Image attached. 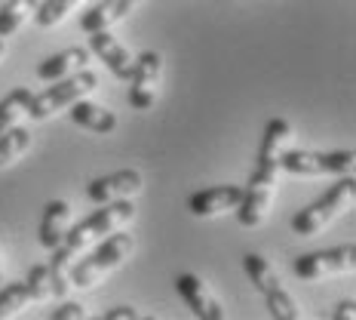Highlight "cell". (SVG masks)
I'll use <instances>...</instances> for the list:
<instances>
[{
	"label": "cell",
	"instance_id": "1",
	"mask_svg": "<svg viewBox=\"0 0 356 320\" xmlns=\"http://www.w3.org/2000/svg\"><path fill=\"white\" fill-rule=\"evenodd\" d=\"M277 173H280V154L258 148L255 169H252L246 188H243V200L236 206V222L243 228H258L267 219L273 191H277Z\"/></svg>",
	"mask_w": 356,
	"mask_h": 320
},
{
	"label": "cell",
	"instance_id": "2",
	"mask_svg": "<svg viewBox=\"0 0 356 320\" xmlns=\"http://www.w3.org/2000/svg\"><path fill=\"white\" fill-rule=\"evenodd\" d=\"M353 197H356V178L350 173H344L320 200H314L310 206H304V210L292 215V231L298 237L320 234L335 215H341L353 204Z\"/></svg>",
	"mask_w": 356,
	"mask_h": 320
},
{
	"label": "cell",
	"instance_id": "3",
	"mask_svg": "<svg viewBox=\"0 0 356 320\" xmlns=\"http://www.w3.org/2000/svg\"><path fill=\"white\" fill-rule=\"evenodd\" d=\"M92 89H99V74L89 68H80L62 80H53L43 93H37L31 99V105H28V114H31L34 121H49L58 111H68L74 102L89 96Z\"/></svg>",
	"mask_w": 356,
	"mask_h": 320
},
{
	"label": "cell",
	"instance_id": "4",
	"mask_svg": "<svg viewBox=\"0 0 356 320\" xmlns=\"http://www.w3.org/2000/svg\"><path fill=\"white\" fill-rule=\"evenodd\" d=\"M136 247V241H132V234L126 231H111L108 237H102V243L92 250V256L83 259V262H74L71 268V284L86 289V287H95L105 274H111L114 268H120L126 262V256L132 252Z\"/></svg>",
	"mask_w": 356,
	"mask_h": 320
},
{
	"label": "cell",
	"instance_id": "5",
	"mask_svg": "<svg viewBox=\"0 0 356 320\" xmlns=\"http://www.w3.org/2000/svg\"><path fill=\"white\" fill-rule=\"evenodd\" d=\"M132 219H136L132 197L114 200V204H102V210H95L92 215H86L83 222H77L74 228H68L62 243L71 247L74 252H80V250H86L89 243H95V241H102V237H108L111 231H117V228H126Z\"/></svg>",
	"mask_w": 356,
	"mask_h": 320
},
{
	"label": "cell",
	"instance_id": "6",
	"mask_svg": "<svg viewBox=\"0 0 356 320\" xmlns=\"http://www.w3.org/2000/svg\"><path fill=\"white\" fill-rule=\"evenodd\" d=\"M243 271L249 274V280L255 284V289L264 296L270 317H277V320H298L301 317L298 302L292 299V293L283 287V280L277 277V271H273L264 256L246 252V256H243Z\"/></svg>",
	"mask_w": 356,
	"mask_h": 320
},
{
	"label": "cell",
	"instance_id": "7",
	"mask_svg": "<svg viewBox=\"0 0 356 320\" xmlns=\"http://www.w3.org/2000/svg\"><path fill=\"white\" fill-rule=\"evenodd\" d=\"M353 151H304V148L280 151V169L292 176H344L353 169Z\"/></svg>",
	"mask_w": 356,
	"mask_h": 320
},
{
	"label": "cell",
	"instance_id": "8",
	"mask_svg": "<svg viewBox=\"0 0 356 320\" xmlns=\"http://www.w3.org/2000/svg\"><path fill=\"white\" fill-rule=\"evenodd\" d=\"M163 80V56L154 49H145L138 59H132V74H129V108L132 111H151L160 93Z\"/></svg>",
	"mask_w": 356,
	"mask_h": 320
},
{
	"label": "cell",
	"instance_id": "9",
	"mask_svg": "<svg viewBox=\"0 0 356 320\" xmlns=\"http://www.w3.org/2000/svg\"><path fill=\"white\" fill-rule=\"evenodd\" d=\"M292 268L301 280H320V277H329V274L353 271L356 268V243H344V247H332V250H320V252H307V256L295 259Z\"/></svg>",
	"mask_w": 356,
	"mask_h": 320
},
{
	"label": "cell",
	"instance_id": "10",
	"mask_svg": "<svg viewBox=\"0 0 356 320\" xmlns=\"http://www.w3.org/2000/svg\"><path fill=\"white\" fill-rule=\"evenodd\" d=\"M145 178L138 169H117L111 176H102V178H92L86 188V197L92 200L95 206L102 204H114V200H129L142 191Z\"/></svg>",
	"mask_w": 356,
	"mask_h": 320
},
{
	"label": "cell",
	"instance_id": "11",
	"mask_svg": "<svg viewBox=\"0 0 356 320\" xmlns=\"http://www.w3.org/2000/svg\"><path fill=\"white\" fill-rule=\"evenodd\" d=\"M175 293L188 302V308L194 311L200 320H225V308L218 305V299L212 296V289L197 277V274L184 271L175 277Z\"/></svg>",
	"mask_w": 356,
	"mask_h": 320
},
{
	"label": "cell",
	"instance_id": "12",
	"mask_svg": "<svg viewBox=\"0 0 356 320\" xmlns=\"http://www.w3.org/2000/svg\"><path fill=\"white\" fill-rule=\"evenodd\" d=\"M243 200V185H215V188H203L197 195H191L188 210L197 219H212L227 210H236Z\"/></svg>",
	"mask_w": 356,
	"mask_h": 320
},
{
	"label": "cell",
	"instance_id": "13",
	"mask_svg": "<svg viewBox=\"0 0 356 320\" xmlns=\"http://www.w3.org/2000/svg\"><path fill=\"white\" fill-rule=\"evenodd\" d=\"M89 53L99 56L117 80H129V74H132V56H129V49H126L114 34L92 31V34H89Z\"/></svg>",
	"mask_w": 356,
	"mask_h": 320
},
{
	"label": "cell",
	"instance_id": "14",
	"mask_svg": "<svg viewBox=\"0 0 356 320\" xmlns=\"http://www.w3.org/2000/svg\"><path fill=\"white\" fill-rule=\"evenodd\" d=\"M89 56H92V53H89V49H83V47L62 49V53H56V56L43 59V62L37 65V77H40L43 84H53V80H62V77H68V74H74V71L86 68Z\"/></svg>",
	"mask_w": 356,
	"mask_h": 320
},
{
	"label": "cell",
	"instance_id": "15",
	"mask_svg": "<svg viewBox=\"0 0 356 320\" xmlns=\"http://www.w3.org/2000/svg\"><path fill=\"white\" fill-rule=\"evenodd\" d=\"M68 117L71 123L83 126L89 132H102V136H108V132L117 130V114L105 105H95V102H86V99H77L74 105L68 108Z\"/></svg>",
	"mask_w": 356,
	"mask_h": 320
},
{
	"label": "cell",
	"instance_id": "16",
	"mask_svg": "<svg viewBox=\"0 0 356 320\" xmlns=\"http://www.w3.org/2000/svg\"><path fill=\"white\" fill-rule=\"evenodd\" d=\"M71 222V204L68 200H49L43 206V219H40V247L53 250L65 241V231H68Z\"/></svg>",
	"mask_w": 356,
	"mask_h": 320
},
{
	"label": "cell",
	"instance_id": "17",
	"mask_svg": "<svg viewBox=\"0 0 356 320\" xmlns=\"http://www.w3.org/2000/svg\"><path fill=\"white\" fill-rule=\"evenodd\" d=\"M49 252H53L49 262H47V268H49V289H53L56 299H68V293L74 289L71 268H74V262H77V259H74L77 252H74L71 247H65V243H58V247H53Z\"/></svg>",
	"mask_w": 356,
	"mask_h": 320
},
{
	"label": "cell",
	"instance_id": "18",
	"mask_svg": "<svg viewBox=\"0 0 356 320\" xmlns=\"http://www.w3.org/2000/svg\"><path fill=\"white\" fill-rule=\"evenodd\" d=\"M129 6L123 3V0H102L99 6H92L89 13H83V19H80V28H83L86 34L92 31H108L111 25H117V22H123L129 16Z\"/></svg>",
	"mask_w": 356,
	"mask_h": 320
},
{
	"label": "cell",
	"instance_id": "19",
	"mask_svg": "<svg viewBox=\"0 0 356 320\" xmlns=\"http://www.w3.org/2000/svg\"><path fill=\"white\" fill-rule=\"evenodd\" d=\"M37 6H40V0H6V3L0 6V37L16 34L37 13Z\"/></svg>",
	"mask_w": 356,
	"mask_h": 320
},
{
	"label": "cell",
	"instance_id": "20",
	"mask_svg": "<svg viewBox=\"0 0 356 320\" xmlns=\"http://www.w3.org/2000/svg\"><path fill=\"white\" fill-rule=\"evenodd\" d=\"M34 93L28 86H16L0 99V132H6L10 126L19 123L22 114H28V105H31Z\"/></svg>",
	"mask_w": 356,
	"mask_h": 320
},
{
	"label": "cell",
	"instance_id": "21",
	"mask_svg": "<svg viewBox=\"0 0 356 320\" xmlns=\"http://www.w3.org/2000/svg\"><path fill=\"white\" fill-rule=\"evenodd\" d=\"M28 148H31V132L25 126H10L6 132H0V169L16 163Z\"/></svg>",
	"mask_w": 356,
	"mask_h": 320
},
{
	"label": "cell",
	"instance_id": "22",
	"mask_svg": "<svg viewBox=\"0 0 356 320\" xmlns=\"http://www.w3.org/2000/svg\"><path fill=\"white\" fill-rule=\"evenodd\" d=\"M77 3L80 0H40V6H37V13H34V22L40 28H53L62 19H68V13H74Z\"/></svg>",
	"mask_w": 356,
	"mask_h": 320
},
{
	"label": "cell",
	"instance_id": "23",
	"mask_svg": "<svg viewBox=\"0 0 356 320\" xmlns=\"http://www.w3.org/2000/svg\"><path fill=\"white\" fill-rule=\"evenodd\" d=\"M28 302H31V296H28L25 280H19V284H6V287H0V320L19 314V311L25 308Z\"/></svg>",
	"mask_w": 356,
	"mask_h": 320
},
{
	"label": "cell",
	"instance_id": "24",
	"mask_svg": "<svg viewBox=\"0 0 356 320\" xmlns=\"http://www.w3.org/2000/svg\"><path fill=\"white\" fill-rule=\"evenodd\" d=\"M25 287H28L31 302L49 299V296H53V289H49V268L47 265H34L31 271H28V277H25Z\"/></svg>",
	"mask_w": 356,
	"mask_h": 320
},
{
	"label": "cell",
	"instance_id": "25",
	"mask_svg": "<svg viewBox=\"0 0 356 320\" xmlns=\"http://www.w3.org/2000/svg\"><path fill=\"white\" fill-rule=\"evenodd\" d=\"M83 317H86V308L80 302H62L49 314V320H83Z\"/></svg>",
	"mask_w": 356,
	"mask_h": 320
},
{
	"label": "cell",
	"instance_id": "26",
	"mask_svg": "<svg viewBox=\"0 0 356 320\" xmlns=\"http://www.w3.org/2000/svg\"><path fill=\"white\" fill-rule=\"evenodd\" d=\"M142 314H138L132 305H117V308H108L105 311V320H138Z\"/></svg>",
	"mask_w": 356,
	"mask_h": 320
},
{
	"label": "cell",
	"instance_id": "27",
	"mask_svg": "<svg viewBox=\"0 0 356 320\" xmlns=\"http://www.w3.org/2000/svg\"><path fill=\"white\" fill-rule=\"evenodd\" d=\"M335 320H353L356 317V302L353 299H347V302H341L338 308H335V314H332Z\"/></svg>",
	"mask_w": 356,
	"mask_h": 320
},
{
	"label": "cell",
	"instance_id": "28",
	"mask_svg": "<svg viewBox=\"0 0 356 320\" xmlns=\"http://www.w3.org/2000/svg\"><path fill=\"white\" fill-rule=\"evenodd\" d=\"M123 3H126V6H129V10H136V6H138V3H142V0H123Z\"/></svg>",
	"mask_w": 356,
	"mask_h": 320
},
{
	"label": "cell",
	"instance_id": "29",
	"mask_svg": "<svg viewBox=\"0 0 356 320\" xmlns=\"http://www.w3.org/2000/svg\"><path fill=\"white\" fill-rule=\"evenodd\" d=\"M6 53V47H3V37H0V56H3Z\"/></svg>",
	"mask_w": 356,
	"mask_h": 320
},
{
	"label": "cell",
	"instance_id": "30",
	"mask_svg": "<svg viewBox=\"0 0 356 320\" xmlns=\"http://www.w3.org/2000/svg\"><path fill=\"white\" fill-rule=\"evenodd\" d=\"M0 287H3V271H0Z\"/></svg>",
	"mask_w": 356,
	"mask_h": 320
}]
</instances>
